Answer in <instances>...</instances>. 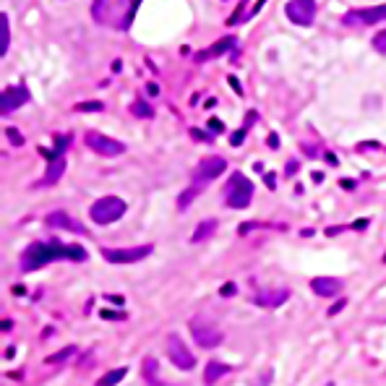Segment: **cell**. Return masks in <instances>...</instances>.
<instances>
[{
    "label": "cell",
    "instance_id": "obj_1",
    "mask_svg": "<svg viewBox=\"0 0 386 386\" xmlns=\"http://www.w3.org/2000/svg\"><path fill=\"white\" fill-rule=\"evenodd\" d=\"M52 261H87V251L73 243H32L21 253V271H34Z\"/></svg>",
    "mask_w": 386,
    "mask_h": 386
},
{
    "label": "cell",
    "instance_id": "obj_24",
    "mask_svg": "<svg viewBox=\"0 0 386 386\" xmlns=\"http://www.w3.org/2000/svg\"><path fill=\"white\" fill-rule=\"evenodd\" d=\"M201 188H204V185H191V188H185V191L181 193V198H178V209H188L193 198L201 193Z\"/></svg>",
    "mask_w": 386,
    "mask_h": 386
},
{
    "label": "cell",
    "instance_id": "obj_28",
    "mask_svg": "<svg viewBox=\"0 0 386 386\" xmlns=\"http://www.w3.org/2000/svg\"><path fill=\"white\" fill-rule=\"evenodd\" d=\"M133 113H136V115H139V117H152V107H149V104H146V102H141V100H139V102L133 104Z\"/></svg>",
    "mask_w": 386,
    "mask_h": 386
},
{
    "label": "cell",
    "instance_id": "obj_30",
    "mask_svg": "<svg viewBox=\"0 0 386 386\" xmlns=\"http://www.w3.org/2000/svg\"><path fill=\"white\" fill-rule=\"evenodd\" d=\"M345 306H348V300H339V303H334V306L329 308V316H337V313L345 308Z\"/></svg>",
    "mask_w": 386,
    "mask_h": 386
},
{
    "label": "cell",
    "instance_id": "obj_17",
    "mask_svg": "<svg viewBox=\"0 0 386 386\" xmlns=\"http://www.w3.org/2000/svg\"><path fill=\"white\" fill-rule=\"evenodd\" d=\"M65 172V157H58V159H52L47 172H45V178L39 181V185H55V183L63 178Z\"/></svg>",
    "mask_w": 386,
    "mask_h": 386
},
{
    "label": "cell",
    "instance_id": "obj_10",
    "mask_svg": "<svg viewBox=\"0 0 386 386\" xmlns=\"http://www.w3.org/2000/svg\"><path fill=\"white\" fill-rule=\"evenodd\" d=\"M168 355H170V361H172V365L181 368V371H193V368H196L193 352L185 348V342H183L178 334L168 337Z\"/></svg>",
    "mask_w": 386,
    "mask_h": 386
},
{
    "label": "cell",
    "instance_id": "obj_8",
    "mask_svg": "<svg viewBox=\"0 0 386 386\" xmlns=\"http://www.w3.org/2000/svg\"><path fill=\"white\" fill-rule=\"evenodd\" d=\"M284 13H287V19L297 26H310L316 21V13H319V5H316V0H290L287 5H284Z\"/></svg>",
    "mask_w": 386,
    "mask_h": 386
},
{
    "label": "cell",
    "instance_id": "obj_29",
    "mask_svg": "<svg viewBox=\"0 0 386 386\" xmlns=\"http://www.w3.org/2000/svg\"><path fill=\"white\" fill-rule=\"evenodd\" d=\"M5 133H8V139H11V144H16V146L24 141V139H21V136L16 133V128H5Z\"/></svg>",
    "mask_w": 386,
    "mask_h": 386
},
{
    "label": "cell",
    "instance_id": "obj_12",
    "mask_svg": "<svg viewBox=\"0 0 386 386\" xmlns=\"http://www.w3.org/2000/svg\"><path fill=\"white\" fill-rule=\"evenodd\" d=\"M287 297H290V290L280 287V290H261V293H256L251 300H253L256 306H261V308H280V306L287 303Z\"/></svg>",
    "mask_w": 386,
    "mask_h": 386
},
{
    "label": "cell",
    "instance_id": "obj_31",
    "mask_svg": "<svg viewBox=\"0 0 386 386\" xmlns=\"http://www.w3.org/2000/svg\"><path fill=\"white\" fill-rule=\"evenodd\" d=\"M243 139H245V128H240L235 136H232L230 141H232V146H238V144H243Z\"/></svg>",
    "mask_w": 386,
    "mask_h": 386
},
{
    "label": "cell",
    "instance_id": "obj_6",
    "mask_svg": "<svg viewBox=\"0 0 386 386\" xmlns=\"http://www.w3.org/2000/svg\"><path fill=\"white\" fill-rule=\"evenodd\" d=\"M155 245H136V248H102L104 261L110 264H139L146 256H152Z\"/></svg>",
    "mask_w": 386,
    "mask_h": 386
},
{
    "label": "cell",
    "instance_id": "obj_9",
    "mask_svg": "<svg viewBox=\"0 0 386 386\" xmlns=\"http://www.w3.org/2000/svg\"><path fill=\"white\" fill-rule=\"evenodd\" d=\"M386 21V5H374V8H355L342 16L345 26H374Z\"/></svg>",
    "mask_w": 386,
    "mask_h": 386
},
{
    "label": "cell",
    "instance_id": "obj_22",
    "mask_svg": "<svg viewBox=\"0 0 386 386\" xmlns=\"http://www.w3.org/2000/svg\"><path fill=\"white\" fill-rule=\"evenodd\" d=\"M91 16H94L97 24H107V19H110V0H94L91 3Z\"/></svg>",
    "mask_w": 386,
    "mask_h": 386
},
{
    "label": "cell",
    "instance_id": "obj_14",
    "mask_svg": "<svg viewBox=\"0 0 386 386\" xmlns=\"http://www.w3.org/2000/svg\"><path fill=\"white\" fill-rule=\"evenodd\" d=\"M310 290L319 297H334L342 290V280H337V277H316V280H310Z\"/></svg>",
    "mask_w": 386,
    "mask_h": 386
},
{
    "label": "cell",
    "instance_id": "obj_32",
    "mask_svg": "<svg viewBox=\"0 0 386 386\" xmlns=\"http://www.w3.org/2000/svg\"><path fill=\"white\" fill-rule=\"evenodd\" d=\"M102 319H123V313H115V310H102Z\"/></svg>",
    "mask_w": 386,
    "mask_h": 386
},
{
    "label": "cell",
    "instance_id": "obj_4",
    "mask_svg": "<svg viewBox=\"0 0 386 386\" xmlns=\"http://www.w3.org/2000/svg\"><path fill=\"white\" fill-rule=\"evenodd\" d=\"M84 141H87V146H89L94 155H100V157L126 155V144L117 141V139H110V136H104V133H100V130H87Z\"/></svg>",
    "mask_w": 386,
    "mask_h": 386
},
{
    "label": "cell",
    "instance_id": "obj_7",
    "mask_svg": "<svg viewBox=\"0 0 386 386\" xmlns=\"http://www.w3.org/2000/svg\"><path fill=\"white\" fill-rule=\"evenodd\" d=\"M227 170V162H225V157H204L196 170H193V185H206V183H212L214 178H219L222 172Z\"/></svg>",
    "mask_w": 386,
    "mask_h": 386
},
{
    "label": "cell",
    "instance_id": "obj_19",
    "mask_svg": "<svg viewBox=\"0 0 386 386\" xmlns=\"http://www.w3.org/2000/svg\"><path fill=\"white\" fill-rule=\"evenodd\" d=\"M139 3H141V0H126V5H123V11H120V19H117V29H128V26L133 24L136 11H139Z\"/></svg>",
    "mask_w": 386,
    "mask_h": 386
},
{
    "label": "cell",
    "instance_id": "obj_13",
    "mask_svg": "<svg viewBox=\"0 0 386 386\" xmlns=\"http://www.w3.org/2000/svg\"><path fill=\"white\" fill-rule=\"evenodd\" d=\"M45 225L50 227V230H71V232H84V227L78 225L76 219L71 217L68 212H52L45 217Z\"/></svg>",
    "mask_w": 386,
    "mask_h": 386
},
{
    "label": "cell",
    "instance_id": "obj_34",
    "mask_svg": "<svg viewBox=\"0 0 386 386\" xmlns=\"http://www.w3.org/2000/svg\"><path fill=\"white\" fill-rule=\"evenodd\" d=\"M232 293H235V284H225L222 287V295H232Z\"/></svg>",
    "mask_w": 386,
    "mask_h": 386
},
{
    "label": "cell",
    "instance_id": "obj_25",
    "mask_svg": "<svg viewBox=\"0 0 386 386\" xmlns=\"http://www.w3.org/2000/svg\"><path fill=\"white\" fill-rule=\"evenodd\" d=\"M73 355H76V345H68V348H63L60 352L50 355V358H47V363H52V365H55V363H63V361H68V358H73Z\"/></svg>",
    "mask_w": 386,
    "mask_h": 386
},
{
    "label": "cell",
    "instance_id": "obj_27",
    "mask_svg": "<svg viewBox=\"0 0 386 386\" xmlns=\"http://www.w3.org/2000/svg\"><path fill=\"white\" fill-rule=\"evenodd\" d=\"M104 104L102 102H78L76 113H100Z\"/></svg>",
    "mask_w": 386,
    "mask_h": 386
},
{
    "label": "cell",
    "instance_id": "obj_5",
    "mask_svg": "<svg viewBox=\"0 0 386 386\" xmlns=\"http://www.w3.org/2000/svg\"><path fill=\"white\" fill-rule=\"evenodd\" d=\"M188 329H191V337L196 339V345L204 350L219 348L222 339H225V334L219 332L214 323H206V321H201V319H191Z\"/></svg>",
    "mask_w": 386,
    "mask_h": 386
},
{
    "label": "cell",
    "instance_id": "obj_38",
    "mask_svg": "<svg viewBox=\"0 0 386 386\" xmlns=\"http://www.w3.org/2000/svg\"><path fill=\"white\" fill-rule=\"evenodd\" d=\"M384 261H386V258H384Z\"/></svg>",
    "mask_w": 386,
    "mask_h": 386
},
{
    "label": "cell",
    "instance_id": "obj_35",
    "mask_svg": "<svg viewBox=\"0 0 386 386\" xmlns=\"http://www.w3.org/2000/svg\"><path fill=\"white\" fill-rule=\"evenodd\" d=\"M107 300H113L115 306H123V297H120V295H107Z\"/></svg>",
    "mask_w": 386,
    "mask_h": 386
},
{
    "label": "cell",
    "instance_id": "obj_37",
    "mask_svg": "<svg viewBox=\"0 0 386 386\" xmlns=\"http://www.w3.org/2000/svg\"><path fill=\"white\" fill-rule=\"evenodd\" d=\"M323 386H334V384H332V381H326V384H323Z\"/></svg>",
    "mask_w": 386,
    "mask_h": 386
},
{
    "label": "cell",
    "instance_id": "obj_26",
    "mask_svg": "<svg viewBox=\"0 0 386 386\" xmlns=\"http://www.w3.org/2000/svg\"><path fill=\"white\" fill-rule=\"evenodd\" d=\"M374 50L386 55V29H381L378 34H374Z\"/></svg>",
    "mask_w": 386,
    "mask_h": 386
},
{
    "label": "cell",
    "instance_id": "obj_16",
    "mask_svg": "<svg viewBox=\"0 0 386 386\" xmlns=\"http://www.w3.org/2000/svg\"><path fill=\"white\" fill-rule=\"evenodd\" d=\"M232 371V365H227V363H222V361H209L206 363V368H204V384L206 386H212V384H217L222 376H227Z\"/></svg>",
    "mask_w": 386,
    "mask_h": 386
},
{
    "label": "cell",
    "instance_id": "obj_11",
    "mask_svg": "<svg viewBox=\"0 0 386 386\" xmlns=\"http://www.w3.org/2000/svg\"><path fill=\"white\" fill-rule=\"evenodd\" d=\"M26 102H29V89L26 87H8V89H3V97H0V113L11 115Z\"/></svg>",
    "mask_w": 386,
    "mask_h": 386
},
{
    "label": "cell",
    "instance_id": "obj_23",
    "mask_svg": "<svg viewBox=\"0 0 386 386\" xmlns=\"http://www.w3.org/2000/svg\"><path fill=\"white\" fill-rule=\"evenodd\" d=\"M126 374H128L126 368H115V371H110V374H104L102 378L97 381V386H117V384H120V381H123V378H126Z\"/></svg>",
    "mask_w": 386,
    "mask_h": 386
},
{
    "label": "cell",
    "instance_id": "obj_3",
    "mask_svg": "<svg viewBox=\"0 0 386 386\" xmlns=\"http://www.w3.org/2000/svg\"><path fill=\"white\" fill-rule=\"evenodd\" d=\"M126 201L120 198V196H102V198H97L89 209V217L94 225H113L117 219L126 214Z\"/></svg>",
    "mask_w": 386,
    "mask_h": 386
},
{
    "label": "cell",
    "instance_id": "obj_36",
    "mask_svg": "<svg viewBox=\"0 0 386 386\" xmlns=\"http://www.w3.org/2000/svg\"><path fill=\"white\" fill-rule=\"evenodd\" d=\"M146 91H149V94H152V97H155V94H159V89H157L155 84H149V89H146Z\"/></svg>",
    "mask_w": 386,
    "mask_h": 386
},
{
    "label": "cell",
    "instance_id": "obj_2",
    "mask_svg": "<svg viewBox=\"0 0 386 386\" xmlns=\"http://www.w3.org/2000/svg\"><path fill=\"white\" fill-rule=\"evenodd\" d=\"M225 204L230 206V209H245V206H251L253 201V183L245 178L243 172H232L227 183H225Z\"/></svg>",
    "mask_w": 386,
    "mask_h": 386
},
{
    "label": "cell",
    "instance_id": "obj_20",
    "mask_svg": "<svg viewBox=\"0 0 386 386\" xmlns=\"http://www.w3.org/2000/svg\"><path fill=\"white\" fill-rule=\"evenodd\" d=\"M159 363L155 358H144V378H146V386H168L165 381H159Z\"/></svg>",
    "mask_w": 386,
    "mask_h": 386
},
{
    "label": "cell",
    "instance_id": "obj_15",
    "mask_svg": "<svg viewBox=\"0 0 386 386\" xmlns=\"http://www.w3.org/2000/svg\"><path fill=\"white\" fill-rule=\"evenodd\" d=\"M232 47H238V39L235 37H225V39H219V42H214L209 50H204V52H198L196 55V60H209V58H219V55H225V52H230Z\"/></svg>",
    "mask_w": 386,
    "mask_h": 386
},
{
    "label": "cell",
    "instance_id": "obj_18",
    "mask_svg": "<svg viewBox=\"0 0 386 386\" xmlns=\"http://www.w3.org/2000/svg\"><path fill=\"white\" fill-rule=\"evenodd\" d=\"M219 222L217 219H204L198 227H196V232L191 235V243H204V240H209L214 232H217Z\"/></svg>",
    "mask_w": 386,
    "mask_h": 386
},
{
    "label": "cell",
    "instance_id": "obj_33",
    "mask_svg": "<svg viewBox=\"0 0 386 386\" xmlns=\"http://www.w3.org/2000/svg\"><path fill=\"white\" fill-rule=\"evenodd\" d=\"M230 84H232V87H235V91H238V94H243V89H240V81H238V78L230 76Z\"/></svg>",
    "mask_w": 386,
    "mask_h": 386
},
{
    "label": "cell",
    "instance_id": "obj_21",
    "mask_svg": "<svg viewBox=\"0 0 386 386\" xmlns=\"http://www.w3.org/2000/svg\"><path fill=\"white\" fill-rule=\"evenodd\" d=\"M8 47H11V24H8V16L3 11L0 13V58H5Z\"/></svg>",
    "mask_w": 386,
    "mask_h": 386
}]
</instances>
